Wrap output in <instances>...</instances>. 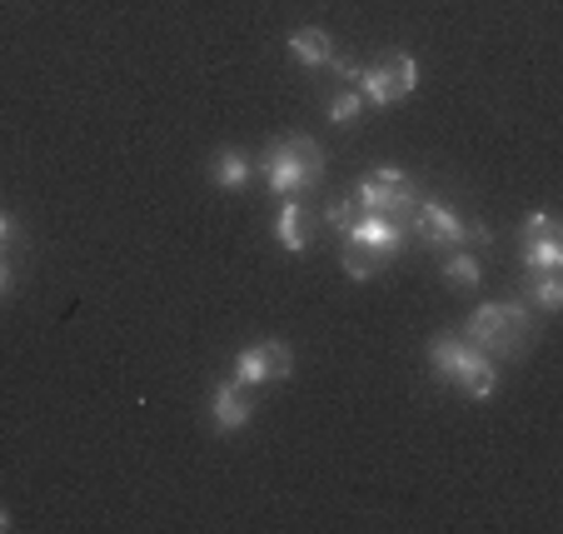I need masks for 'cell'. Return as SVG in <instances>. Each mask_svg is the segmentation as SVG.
Wrapping results in <instances>:
<instances>
[{
    "label": "cell",
    "instance_id": "cell-1",
    "mask_svg": "<svg viewBox=\"0 0 563 534\" xmlns=\"http://www.w3.org/2000/svg\"><path fill=\"white\" fill-rule=\"evenodd\" d=\"M429 370H434V380H444V385H459L474 405H484V400H494V390H499V370H494V360L484 350H478L474 340H464V335H429Z\"/></svg>",
    "mask_w": 563,
    "mask_h": 534
},
{
    "label": "cell",
    "instance_id": "cell-2",
    "mask_svg": "<svg viewBox=\"0 0 563 534\" xmlns=\"http://www.w3.org/2000/svg\"><path fill=\"white\" fill-rule=\"evenodd\" d=\"M539 335V325L529 320L523 305L514 299H484L474 315L464 320V340H474L489 360H509V355H523Z\"/></svg>",
    "mask_w": 563,
    "mask_h": 534
},
{
    "label": "cell",
    "instance_id": "cell-3",
    "mask_svg": "<svg viewBox=\"0 0 563 534\" xmlns=\"http://www.w3.org/2000/svg\"><path fill=\"white\" fill-rule=\"evenodd\" d=\"M350 90H360L369 106H399V100H409L419 90V61L415 55H384L379 65H369V70H360L354 75V86Z\"/></svg>",
    "mask_w": 563,
    "mask_h": 534
},
{
    "label": "cell",
    "instance_id": "cell-4",
    "mask_svg": "<svg viewBox=\"0 0 563 534\" xmlns=\"http://www.w3.org/2000/svg\"><path fill=\"white\" fill-rule=\"evenodd\" d=\"M289 370H295V350H289L285 340H260L250 345V350H240V360H234V385H275V380H289Z\"/></svg>",
    "mask_w": 563,
    "mask_h": 534
},
{
    "label": "cell",
    "instance_id": "cell-5",
    "mask_svg": "<svg viewBox=\"0 0 563 534\" xmlns=\"http://www.w3.org/2000/svg\"><path fill=\"white\" fill-rule=\"evenodd\" d=\"M415 200H419L415 181H409L405 171H369V175H360V185H354V205H360V210L394 215V210H405V205H415Z\"/></svg>",
    "mask_w": 563,
    "mask_h": 534
},
{
    "label": "cell",
    "instance_id": "cell-6",
    "mask_svg": "<svg viewBox=\"0 0 563 534\" xmlns=\"http://www.w3.org/2000/svg\"><path fill=\"white\" fill-rule=\"evenodd\" d=\"M415 236L424 240V246L459 250V246H468V225L459 220V210H449L444 200H415Z\"/></svg>",
    "mask_w": 563,
    "mask_h": 534
},
{
    "label": "cell",
    "instance_id": "cell-7",
    "mask_svg": "<svg viewBox=\"0 0 563 534\" xmlns=\"http://www.w3.org/2000/svg\"><path fill=\"white\" fill-rule=\"evenodd\" d=\"M260 171H265V185L279 195V200H289V195H299V190H309V185L319 181L314 171H305V165L289 155L279 140H269V150L260 155Z\"/></svg>",
    "mask_w": 563,
    "mask_h": 534
},
{
    "label": "cell",
    "instance_id": "cell-8",
    "mask_svg": "<svg viewBox=\"0 0 563 534\" xmlns=\"http://www.w3.org/2000/svg\"><path fill=\"white\" fill-rule=\"evenodd\" d=\"M344 240H354V246H369L374 255H399V246H405V230L394 225V215L384 210H360L354 215V225L344 230Z\"/></svg>",
    "mask_w": 563,
    "mask_h": 534
},
{
    "label": "cell",
    "instance_id": "cell-9",
    "mask_svg": "<svg viewBox=\"0 0 563 534\" xmlns=\"http://www.w3.org/2000/svg\"><path fill=\"white\" fill-rule=\"evenodd\" d=\"M210 419L220 435H234V429H245L250 419H255V405H250L245 385H234V380H224V385H214L210 395Z\"/></svg>",
    "mask_w": 563,
    "mask_h": 534
},
{
    "label": "cell",
    "instance_id": "cell-10",
    "mask_svg": "<svg viewBox=\"0 0 563 534\" xmlns=\"http://www.w3.org/2000/svg\"><path fill=\"white\" fill-rule=\"evenodd\" d=\"M285 45L295 51L299 65H309V70H324V65L334 61V45H330V35L319 31V25H299V31H289Z\"/></svg>",
    "mask_w": 563,
    "mask_h": 534
},
{
    "label": "cell",
    "instance_id": "cell-11",
    "mask_svg": "<svg viewBox=\"0 0 563 534\" xmlns=\"http://www.w3.org/2000/svg\"><path fill=\"white\" fill-rule=\"evenodd\" d=\"M275 236H279V246L289 250V255H305L309 250V225H305V205L289 195L285 205H279V215H275Z\"/></svg>",
    "mask_w": 563,
    "mask_h": 534
},
{
    "label": "cell",
    "instance_id": "cell-12",
    "mask_svg": "<svg viewBox=\"0 0 563 534\" xmlns=\"http://www.w3.org/2000/svg\"><path fill=\"white\" fill-rule=\"evenodd\" d=\"M210 175H214V185H220V190H245V185H250V175H255V165H250V155H245V150L224 145L220 155H214V161H210Z\"/></svg>",
    "mask_w": 563,
    "mask_h": 534
},
{
    "label": "cell",
    "instance_id": "cell-13",
    "mask_svg": "<svg viewBox=\"0 0 563 534\" xmlns=\"http://www.w3.org/2000/svg\"><path fill=\"white\" fill-rule=\"evenodd\" d=\"M523 265L533 275H549V270H563V240L543 236V240H523Z\"/></svg>",
    "mask_w": 563,
    "mask_h": 534
},
{
    "label": "cell",
    "instance_id": "cell-14",
    "mask_svg": "<svg viewBox=\"0 0 563 534\" xmlns=\"http://www.w3.org/2000/svg\"><path fill=\"white\" fill-rule=\"evenodd\" d=\"M340 265H344V275H350V280H374V275H379V265H384V255H374L369 246H354V240H344Z\"/></svg>",
    "mask_w": 563,
    "mask_h": 534
},
{
    "label": "cell",
    "instance_id": "cell-15",
    "mask_svg": "<svg viewBox=\"0 0 563 534\" xmlns=\"http://www.w3.org/2000/svg\"><path fill=\"white\" fill-rule=\"evenodd\" d=\"M444 280H449V290H474V285H478V260L468 255L464 246L449 250V260H444Z\"/></svg>",
    "mask_w": 563,
    "mask_h": 534
},
{
    "label": "cell",
    "instance_id": "cell-16",
    "mask_svg": "<svg viewBox=\"0 0 563 534\" xmlns=\"http://www.w3.org/2000/svg\"><path fill=\"white\" fill-rule=\"evenodd\" d=\"M279 145L295 155L305 171H314V175H324V150H319V140H309V135H285Z\"/></svg>",
    "mask_w": 563,
    "mask_h": 534
},
{
    "label": "cell",
    "instance_id": "cell-17",
    "mask_svg": "<svg viewBox=\"0 0 563 534\" xmlns=\"http://www.w3.org/2000/svg\"><path fill=\"white\" fill-rule=\"evenodd\" d=\"M533 305H539L543 315H559L563 310V280H559V270H549V275L533 280Z\"/></svg>",
    "mask_w": 563,
    "mask_h": 534
},
{
    "label": "cell",
    "instance_id": "cell-18",
    "mask_svg": "<svg viewBox=\"0 0 563 534\" xmlns=\"http://www.w3.org/2000/svg\"><path fill=\"white\" fill-rule=\"evenodd\" d=\"M360 110H364L360 90L344 86V90H334V96H330V120H334V126H354V120H360Z\"/></svg>",
    "mask_w": 563,
    "mask_h": 534
},
{
    "label": "cell",
    "instance_id": "cell-19",
    "mask_svg": "<svg viewBox=\"0 0 563 534\" xmlns=\"http://www.w3.org/2000/svg\"><path fill=\"white\" fill-rule=\"evenodd\" d=\"M519 236H523V240H543V236H559V220H553L549 210H529V215H523V225H519Z\"/></svg>",
    "mask_w": 563,
    "mask_h": 534
},
{
    "label": "cell",
    "instance_id": "cell-20",
    "mask_svg": "<svg viewBox=\"0 0 563 534\" xmlns=\"http://www.w3.org/2000/svg\"><path fill=\"white\" fill-rule=\"evenodd\" d=\"M354 215H360V205H354V195H350V200H334L324 220H330V230H340V236H344V230L354 225Z\"/></svg>",
    "mask_w": 563,
    "mask_h": 534
},
{
    "label": "cell",
    "instance_id": "cell-21",
    "mask_svg": "<svg viewBox=\"0 0 563 534\" xmlns=\"http://www.w3.org/2000/svg\"><path fill=\"white\" fill-rule=\"evenodd\" d=\"M11 290H15V275H11V265H5V260H0V299L11 295Z\"/></svg>",
    "mask_w": 563,
    "mask_h": 534
},
{
    "label": "cell",
    "instance_id": "cell-22",
    "mask_svg": "<svg viewBox=\"0 0 563 534\" xmlns=\"http://www.w3.org/2000/svg\"><path fill=\"white\" fill-rule=\"evenodd\" d=\"M15 236V220H11V215H5V210H0V246H5V240H11Z\"/></svg>",
    "mask_w": 563,
    "mask_h": 534
},
{
    "label": "cell",
    "instance_id": "cell-23",
    "mask_svg": "<svg viewBox=\"0 0 563 534\" xmlns=\"http://www.w3.org/2000/svg\"><path fill=\"white\" fill-rule=\"evenodd\" d=\"M0 530H11V514H5V510H0Z\"/></svg>",
    "mask_w": 563,
    "mask_h": 534
}]
</instances>
